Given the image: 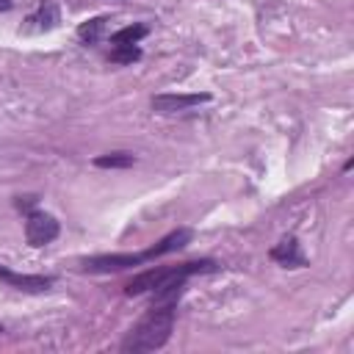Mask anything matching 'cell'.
<instances>
[{
    "mask_svg": "<svg viewBox=\"0 0 354 354\" xmlns=\"http://www.w3.org/2000/svg\"><path fill=\"white\" fill-rule=\"evenodd\" d=\"M144 263V252L133 254V252H119V254H100V257H88L83 263V271L88 274H111V271H124Z\"/></svg>",
    "mask_w": 354,
    "mask_h": 354,
    "instance_id": "3",
    "label": "cell"
},
{
    "mask_svg": "<svg viewBox=\"0 0 354 354\" xmlns=\"http://www.w3.org/2000/svg\"><path fill=\"white\" fill-rule=\"evenodd\" d=\"M133 163H136V158L130 152H108V155L94 158V166H100V169H130Z\"/></svg>",
    "mask_w": 354,
    "mask_h": 354,
    "instance_id": "10",
    "label": "cell"
},
{
    "mask_svg": "<svg viewBox=\"0 0 354 354\" xmlns=\"http://www.w3.org/2000/svg\"><path fill=\"white\" fill-rule=\"evenodd\" d=\"M147 25H141V22H136V25H127V28H119L113 36H111V41L113 44H136L138 39H144L147 36Z\"/></svg>",
    "mask_w": 354,
    "mask_h": 354,
    "instance_id": "11",
    "label": "cell"
},
{
    "mask_svg": "<svg viewBox=\"0 0 354 354\" xmlns=\"http://www.w3.org/2000/svg\"><path fill=\"white\" fill-rule=\"evenodd\" d=\"M11 8V0H0V11H8Z\"/></svg>",
    "mask_w": 354,
    "mask_h": 354,
    "instance_id": "14",
    "label": "cell"
},
{
    "mask_svg": "<svg viewBox=\"0 0 354 354\" xmlns=\"http://www.w3.org/2000/svg\"><path fill=\"white\" fill-rule=\"evenodd\" d=\"M25 238L30 246H44L50 241L58 238V221L55 216L44 213V210H33L25 221Z\"/></svg>",
    "mask_w": 354,
    "mask_h": 354,
    "instance_id": "2",
    "label": "cell"
},
{
    "mask_svg": "<svg viewBox=\"0 0 354 354\" xmlns=\"http://www.w3.org/2000/svg\"><path fill=\"white\" fill-rule=\"evenodd\" d=\"M171 326H174V301H158L127 332V337L122 343V351H133V354L155 351V348H160L169 340Z\"/></svg>",
    "mask_w": 354,
    "mask_h": 354,
    "instance_id": "1",
    "label": "cell"
},
{
    "mask_svg": "<svg viewBox=\"0 0 354 354\" xmlns=\"http://www.w3.org/2000/svg\"><path fill=\"white\" fill-rule=\"evenodd\" d=\"M210 94H158L152 97V108L160 111V113H174V111H185V108H194L199 102H207Z\"/></svg>",
    "mask_w": 354,
    "mask_h": 354,
    "instance_id": "6",
    "label": "cell"
},
{
    "mask_svg": "<svg viewBox=\"0 0 354 354\" xmlns=\"http://www.w3.org/2000/svg\"><path fill=\"white\" fill-rule=\"evenodd\" d=\"M271 257H274L277 263H282V266H301V263H304L296 238H282V241L271 249Z\"/></svg>",
    "mask_w": 354,
    "mask_h": 354,
    "instance_id": "9",
    "label": "cell"
},
{
    "mask_svg": "<svg viewBox=\"0 0 354 354\" xmlns=\"http://www.w3.org/2000/svg\"><path fill=\"white\" fill-rule=\"evenodd\" d=\"M188 241H191V230H174V232H169L163 241H158L152 249H147V252H144V260H152V257L177 252V249H183Z\"/></svg>",
    "mask_w": 354,
    "mask_h": 354,
    "instance_id": "8",
    "label": "cell"
},
{
    "mask_svg": "<svg viewBox=\"0 0 354 354\" xmlns=\"http://www.w3.org/2000/svg\"><path fill=\"white\" fill-rule=\"evenodd\" d=\"M0 279H6L8 285L19 288V290H28V293H39V290H47L53 285V277H41V274H14L8 268L0 266Z\"/></svg>",
    "mask_w": 354,
    "mask_h": 354,
    "instance_id": "7",
    "label": "cell"
},
{
    "mask_svg": "<svg viewBox=\"0 0 354 354\" xmlns=\"http://www.w3.org/2000/svg\"><path fill=\"white\" fill-rule=\"evenodd\" d=\"M138 55H141V53H138L136 44H116V47L111 50V61H116V64H133Z\"/></svg>",
    "mask_w": 354,
    "mask_h": 354,
    "instance_id": "13",
    "label": "cell"
},
{
    "mask_svg": "<svg viewBox=\"0 0 354 354\" xmlns=\"http://www.w3.org/2000/svg\"><path fill=\"white\" fill-rule=\"evenodd\" d=\"M58 22H61V11H58V6H55L53 0H41V3L36 6V11L28 14V19H25V30H28V33H44V30H53Z\"/></svg>",
    "mask_w": 354,
    "mask_h": 354,
    "instance_id": "4",
    "label": "cell"
},
{
    "mask_svg": "<svg viewBox=\"0 0 354 354\" xmlns=\"http://www.w3.org/2000/svg\"><path fill=\"white\" fill-rule=\"evenodd\" d=\"M105 22H108L105 17H91V19H86V22L77 28V36H80L83 41H88V44L97 41V39L102 36V30H105Z\"/></svg>",
    "mask_w": 354,
    "mask_h": 354,
    "instance_id": "12",
    "label": "cell"
},
{
    "mask_svg": "<svg viewBox=\"0 0 354 354\" xmlns=\"http://www.w3.org/2000/svg\"><path fill=\"white\" fill-rule=\"evenodd\" d=\"M169 274H171V266L147 268V271H141L138 277H133V279L124 285V293H127V296H141V293H147V290H158V288L169 279Z\"/></svg>",
    "mask_w": 354,
    "mask_h": 354,
    "instance_id": "5",
    "label": "cell"
}]
</instances>
